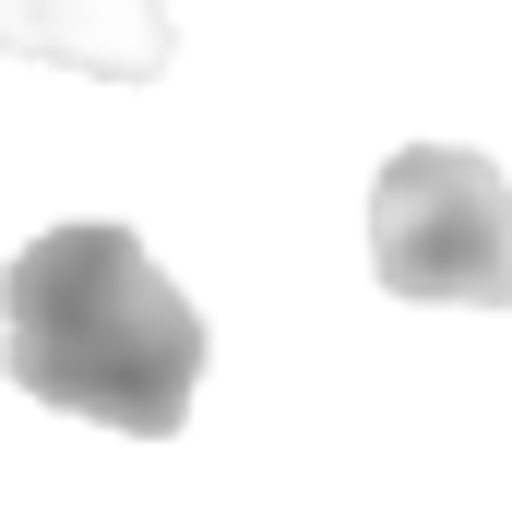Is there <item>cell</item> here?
<instances>
[{
	"mask_svg": "<svg viewBox=\"0 0 512 512\" xmlns=\"http://www.w3.org/2000/svg\"><path fill=\"white\" fill-rule=\"evenodd\" d=\"M370 274L393 298L512 310V179L465 143H405L370 179Z\"/></svg>",
	"mask_w": 512,
	"mask_h": 512,
	"instance_id": "7a4b0ae2",
	"label": "cell"
},
{
	"mask_svg": "<svg viewBox=\"0 0 512 512\" xmlns=\"http://www.w3.org/2000/svg\"><path fill=\"white\" fill-rule=\"evenodd\" d=\"M0 370L60 405V417H96L131 441H167L191 417L203 382V310L155 274V251L131 227H48L24 239L0 274Z\"/></svg>",
	"mask_w": 512,
	"mask_h": 512,
	"instance_id": "6da1fadb",
	"label": "cell"
},
{
	"mask_svg": "<svg viewBox=\"0 0 512 512\" xmlns=\"http://www.w3.org/2000/svg\"><path fill=\"white\" fill-rule=\"evenodd\" d=\"M0 48L96 72V84H155L167 72V0H0Z\"/></svg>",
	"mask_w": 512,
	"mask_h": 512,
	"instance_id": "3957f363",
	"label": "cell"
}]
</instances>
